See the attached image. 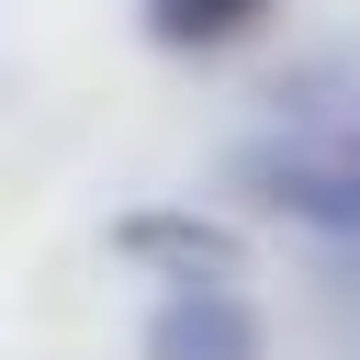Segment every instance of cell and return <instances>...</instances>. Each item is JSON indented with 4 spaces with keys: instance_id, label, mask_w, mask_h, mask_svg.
<instances>
[{
    "instance_id": "7a4b0ae2",
    "label": "cell",
    "mask_w": 360,
    "mask_h": 360,
    "mask_svg": "<svg viewBox=\"0 0 360 360\" xmlns=\"http://www.w3.org/2000/svg\"><path fill=\"white\" fill-rule=\"evenodd\" d=\"M270 0H146V34L158 45H225V34H248Z\"/></svg>"
},
{
    "instance_id": "6da1fadb",
    "label": "cell",
    "mask_w": 360,
    "mask_h": 360,
    "mask_svg": "<svg viewBox=\"0 0 360 360\" xmlns=\"http://www.w3.org/2000/svg\"><path fill=\"white\" fill-rule=\"evenodd\" d=\"M146 360H259V315L225 281H180L146 315Z\"/></svg>"
}]
</instances>
